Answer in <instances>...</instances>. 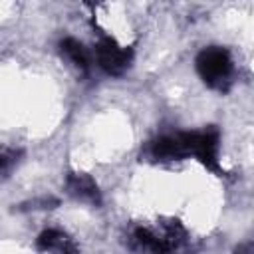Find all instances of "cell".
Returning <instances> with one entry per match:
<instances>
[{
	"label": "cell",
	"mask_w": 254,
	"mask_h": 254,
	"mask_svg": "<svg viewBox=\"0 0 254 254\" xmlns=\"http://www.w3.org/2000/svg\"><path fill=\"white\" fill-rule=\"evenodd\" d=\"M187 155H194L206 169L214 173H224L218 163V129L206 127L202 131L181 133Z\"/></svg>",
	"instance_id": "cell-2"
},
{
	"label": "cell",
	"mask_w": 254,
	"mask_h": 254,
	"mask_svg": "<svg viewBox=\"0 0 254 254\" xmlns=\"http://www.w3.org/2000/svg\"><path fill=\"white\" fill-rule=\"evenodd\" d=\"M196 71L208 87L226 89L232 75V60L224 48L210 46L196 56Z\"/></svg>",
	"instance_id": "cell-1"
},
{
	"label": "cell",
	"mask_w": 254,
	"mask_h": 254,
	"mask_svg": "<svg viewBox=\"0 0 254 254\" xmlns=\"http://www.w3.org/2000/svg\"><path fill=\"white\" fill-rule=\"evenodd\" d=\"M151 153L159 161H179V159L189 157L181 133L179 135H163V137H159L153 143Z\"/></svg>",
	"instance_id": "cell-5"
},
{
	"label": "cell",
	"mask_w": 254,
	"mask_h": 254,
	"mask_svg": "<svg viewBox=\"0 0 254 254\" xmlns=\"http://www.w3.org/2000/svg\"><path fill=\"white\" fill-rule=\"evenodd\" d=\"M62 52L65 54V58L81 71H87L89 69V56H87V50L83 48L81 42H77L75 38H65L62 42Z\"/></svg>",
	"instance_id": "cell-7"
},
{
	"label": "cell",
	"mask_w": 254,
	"mask_h": 254,
	"mask_svg": "<svg viewBox=\"0 0 254 254\" xmlns=\"http://www.w3.org/2000/svg\"><path fill=\"white\" fill-rule=\"evenodd\" d=\"M65 189L77 200H83V202H89V204H95V206L101 204L99 187L85 173H69L67 175V181H65Z\"/></svg>",
	"instance_id": "cell-4"
},
{
	"label": "cell",
	"mask_w": 254,
	"mask_h": 254,
	"mask_svg": "<svg viewBox=\"0 0 254 254\" xmlns=\"http://www.w3.org/2000/svg\"><path fill=\"white\" fill-rule=\"evenodd\" d=\"M95 58H97L99 67L105 73H109V75H121L131 65L133 52L127 50V48H121L111 38H103V40H99V44L95 48Z\"/></svg>",
	"instance_id": "cell-3"
},
{
	"label": "cell",
	"mask_w": 254,
	"mask_h": 254,
	"mask_svg": "<svg viewBox=\"0 0 254 254\" xmlns=\"http://www.w3.org/2000/svg\"><path fill=\"white\" fill-rule=\"evenodd\" d=\"M38 248L40 250H52V252H73L75 246L71 244V240L67 238V234H64L62 230H44L38 236Z\"/></svg>",
	"instance_id": "cell-6"
},
{
	"label": "cell",
	"mask_w": 254,
	"mask_h": 254,
	"mask_svg": "<svg viewBox=\"0 0 254 254\" xmlns=\"http://www.w3.org/2000/svg\"><path fill=\"white\" fill-rule=\"evenodd\" d=\"M16 161H18V153L16 151H2L0 153V175L8 173L14 167Z\"/></svg>",
	"instance_id": "cell-8"
}]
</instances>
